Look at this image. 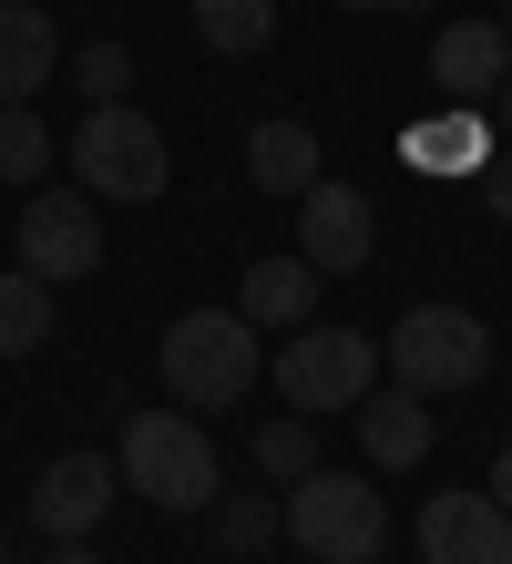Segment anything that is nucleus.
<instances>
[{"mask_svg": "<svg viewBox=\"0 0 512 564\" xmlns=\"http://www.w3.org/2000/svg\"><path fill=\"white\" fill-rule=\"evenodd\" d=\"M123 492H144L154 513H216L226 492V452L185 401L175 411H133L123 421Z\"/></svg>", "mask_w": 512, "mask_h": 564, "instance_id": "obj_1", "label": "nucleus"}, {"mask_svg": "<svg viewBox=\"0 0 512 564\" xmlns=\"http://www.w3.org/2000/svg\"><path fill=\"white\" fill-rule=\"evenodd\" d=\"M154 359H164V390H175L185 411H236L257 390V370H266L247 308H185L175 328H164Z\"/></svg>", "mask_w": 512, "mask_h": 564, "instance_id": "obj_2", "label": "nucleus"}, {"mask_svg": "<svg viewBox=\"0 0 512 564\" xmlns=\"http://www.w3.org/2000/svg\"><path fill=\"white\" fill-rule=\"evenodd\" d=\"M380 359H390V380H400V390L440 401V390H471V380H492V328L471 318V308H451V297H421L410 318H390Z\"/></svg>", "mask_w": 512, "mask_h": 564, "instance_id": "obj_3", "label": "nucleus"}, {"mask_svg": "<svg viewBox=\"0 0 512 564\" xmlns=\"http://www.w3.org/2000/svg\"><path fill=\"white\" fill-rule=\"evenodd\" d=\"M62 154H73V185L92 195V206H154L164 175H175V164H164V134L133 104H92L83 134L62 144Z\"/></svg>", "mask_w": 512, "mask_h": 564, "instance_id": "obj_4", "label": "nucleus"}, {"mask_svg": "<svg viewBox=\"0 0 512 564\" xmlns=\"http://www.w3.org/2000/svg\"><path fill=\"white\" fill-rule=\"evenodd\" d=\"M380 339H359V328H318L307 318L297 339L277 349V401L307 411V421H338V411H359L369 390H380Z\"/></svg>", "mask_w": 512, "mask_h": 564, "instance_id": "obj_5", "label": "nucleus"}, {"mask_svg": "<svg viewBox=\"0 0 512 564\" xmlns=\"http://www.w3.org/2000/svg\"><path fill=\"white\" fill-rule=\"evenodd\" d=\"M287 534L307 544V564H369L390 544V503H380V482L318 462L307 482H287Z\"/></svg>", "mask_w": 512, "mask_h": 564, "instance_id": "obj_6", "label": "nucleus"}, {"mask_svg": "<svg viewBox=\"0 0 512 564\" xmlns=\"http://www.w3.org/2000/svg\"><path fill=\"white\" fill-rule=\"evenodd\" d=\"M11 247H21V268H31V278H52V288L92 278V268H102V216H92V195H83V185H52V195H31Z\"/></svg>", "mask_w": 512, "mask_h": 564, "instance_id": "obj_7", "label": "nucleus"}, {"mask_svg": "<svg viewBox=\"0 0 512 564\" xmlns=\"http://www.w3.org/2000/svg\"><path fill=\"white\" fill-rule=\"evenodd\" d=\"M113 492H123V462H102V452L42 462V482H31V534H42V544H92Z\"/></svg>", "mask_w": 512, "mask_h": 564, "instance_id": "obj_8", "label": "nucleus"}, {"mask_svg": "<svg viewBox=\"0 0 512 564\" xmlns=\"http://www.w3.org/2000/svg\"><path fill=\"white\" fill-rule=\"evenodd\" d=\"M369 237H380V216H369L359 185L318 175V185L297 195V257H307L318 278H359V268H369Z\"/></svg>", "mask_w": 512, "mask_h": 564, "instance_id": "obj_9", "label": "nucleus"}, {"mask_svg": "<svg viewBox=\"0 0 512 564\" xmlns=\"http://www.w3.org/2000/svg\"><path fill=\"white\" fill-rule=\"evenodd\" d=\"M421 564H512V513L502 492H431L421 503Z\"/></svg>", "mask_w": 512, "mask_h": 564, "instance_id": "obj_10", "label": "nucleus"}, {"mask_svg": "<svg viewBox=\"0 0 512 564\" xmlns=\"http://www.w3.org/2000/svg\"><path fill=\"white\" fill-rule=\"evenodd\" d=\"M431 83L451 93V104H492V93L512 83V31H502V21H440Z\"/></svg>", "mask_w": 512, "mask_h": 564, "instance_id": "obj_11", "label": "nucleus"}, {"mask_svg": "<svg viewBox=\"0 0 512 564\" xmlns=\"http://www.w3.org/2000/svg\"><path fill=\"white\" fill-rule=\"evenodd\" d=\"M349 421H359L369 473H410V462H431V401H421V390H369Z\"/></svg>", "mask_w": 512, "mask_h": 564, "instance_id": "obj_12", "label": "nucleus"}, {"mask_svg": "<svg viewBox=\"0 0 512 564\" xmlns=\"http://www.w3.org/2000/svg\"><path fill=\"white\" fill-rule=\"evenodd\" d=\"M62 73V31L42 0H0V104H31Z\"/></svg>", "mask_w": 512, "mask_h": 564, "instance_id": "obj_13", "label": "nucleus"}, {"mask_svg": "<svg viewBox=\"0 0 512 564\" xmlns=\"http://www.w3.org/2000/svg\"><path fill=\"white\" fill-rule=\"evenodd\" d=\"M247 185H257V195H287V206H297V195L318 185V123H297V113L257 123V134H247Z\"/></svg>", "mask_w": 512, "mask_h": 564, "instance_id": "obj_14", "label": "nucleus"}, {"mask_svg": "<svg viewBox=\"0 0 512 564\" xmlns=\"http://www.w3.org/2000/svg\"><path fill=\"white\" fill-rule=\"evenodd\" d=\"M236 308L257 328H307L318 318V268H307V257H257L247 288H236Z\"/></svg>", "mask_w": 512, "mask_h": 564, "instance_id": "obj_15", "label": "nucleus"}, {"mask_svg": "<svg viewBox=\"0 0 512 564\" xmlns=\"http://www.w3.org/2000/svg\"><path fill=\"white\" fill-rule=\"evenodd\" d=\"M400 154H410V175H482V164H492V123L461 104V113H440V123H410Z\"/></svg>", "mask_w": 512, "mask_h": 564, "instance_id": "obj_16", "label": "nucleus"}, {"mask_svg": "<svg viewBox=\"0 0 512 564\" xmlns=\"http://www.w3.org/2000/svg\"><path fill=\"white\" fill-rule=\"evenodd\" d=\"M185 21H195V42L226 52V62H247V52L277 42V0H185Z\"/></svg>", "mask_w": 512, "mask_h": 564, "instance_id": "obj_17", "label": "nucleus"}, {"mask_svg": "<svg viewBox=\"0 0 512 564\" xmlns=\"http://www.w3.org/2000/svg\"><path fill=\"white\" fill-rule=\"evenodd\" d=\"M52 328H62V318H52V278L11 268V278H0V359H31Z\"/></svg>", "mask_w": 512, "mask_h": 564, "instance_id": "obj_18", "label": "nucleus"}, {"mask_svg": "<svg viewBox=\"0 0 512 564\" xmlns=\"http://www.w3.org/2000/svg\"><path fill=\"white\" fill-rule=\"evenodd\" d=\"M257 473L266 482H307V473H318V421H307V411L257 421Z\"/></svg>", "mask_w": 512, "mask_h": 564, "instance_id": "obj_19", "label": "nucleus"}, {"mask_svg": "<svg viewBox=\"0 0 512 564\" xmlns=\"http://www.w3.org/2000/svg\"><path fill=\"white\" fill-rule=\"evenodd\" d=\"M62 73H73V93H83V104H123V93H133V42L92 31L83 52H62Z\"/></svg>", "mask_w": 512, "mask_h": 564, "instance_id": "obj_20", "label": "nucleus"}, {"mask_svg": "<svg viewBox=\"0 0 512 564\" xmlns=\"http://www.w3.org/2000/svg\"><path fill=\"white\" fill-rule=\"evenodd\" d=\"M52 175V123L31 104H0V185H42Z\"/></svg>", "mask_w": 512, "mask_h": 564, "instance_id": "obj_21", "label": "nucleus"}, {"mask_svg": "<svg viewBox=\"0 0 512 564\" xmlns=\"http://www.w3.org/2000/svg\"><path fill=\"white\" fill-rule=\"evenodd\" d=\"M287 534V503H266V492H216V544L226 554H266Z\"/></svg>", "mask_w": 512, "mask_h": 564, "instance_id": "obj_22", "label": "nucleus"}, {"mask_svg": "<svg viewBox=\"0 0 512 564\" xmlns=\"http://www.w3.org/2000/svg\"><path fill=\"white\" fill-rule=\"evenodd\" d=\"M482 206L512 226V154H492V164H482Z\"/></svg>", "mask_w": 512, "mask_h": 564, "instance_id": "obj_23", "label": "nucleus"}, {"mask_svg": "<svg viewBox=\"0 0 512 564\" xmlns=\"http://www.w3.org/2000/svg\"><path fill=\"white\" fill-rule=\"evenodd\" d=\"M42 564H113V554H92V544H52Z\"/></svg>", "mask_w": 512, "mask_h": 564, "instance_id": "obj_24", "label": "nucleus"}, {"mask_svg": "<svg viewBox=\"0 0 512 564\" xmlns=\"http://www.w3.org/2000/svg\"><path fill=\"white\" fill-rule=\"evenodd\" d=\"M492 492H502V513H512V442H502V462H492Z\"/></svg>", "mask_w": 512, "mask_h": 564, "instance_id": "obj_25", "label": "nucleus"}, {"mask_svg": "<svg viewBox=\"0 0 512 564\" xmlns=\"http://www.w3.org/2000/svg\"><path fill=\"white\" fill-rule=\"evenodd\" d=\"M349 11H421V0H349Z\"/></svg>", "mask_w": 512, "mask_h": 564, "instance_id": "obj_26", "label": "nucleus"}, {"mask_svg": "<svg viewBox=\"0 0 512 564\" xmlns=\"http://www.w3.org/2000/svg\"><path fill=\"white\" fill-rule=\"evenodd\" d=\"M492 113H502V134H512V83H502V93H492Z\"/></svg>", "mask_w": 512, "mask_h": 564, "instance_id": "obj_27", "label": "nucleus"}, {"mask_svg": "<svg viewBox=\"0 0 512 564\" xmlns=\"http://www.w3.org/2000/svg\"><path fill=\"white\" fill-rule=\"evenodd\" d=\"M502 31H512V11H502Z\"/></svg>", "mask_w": 512, "mask_h": 564, "instance_id": "obj_28", "label": "nucleus"}]
</instances>
